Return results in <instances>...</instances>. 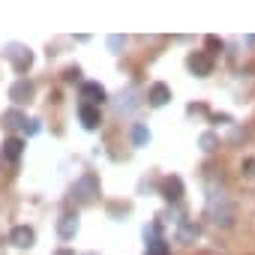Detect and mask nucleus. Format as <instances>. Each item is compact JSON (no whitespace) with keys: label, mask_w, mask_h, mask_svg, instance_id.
Returning <instances> with one entry per match:
<instances>
[{"label":"nucleus","mask_w":255,"mask_h":255,"mask_svg":"<svg viewBox=\"0 0 255 255\" xmlns=\"http://www.w3.org/2000/svg\"><path fill=\"white\" fill-rule=\"evenodd\" d=\"M33 93H36V87H33L27 78L15 81V84L9 87V99H12L15 105H24V102H30V99H33Z\"/></svg>","instance_id":"423d86ee"},{"label":"nucleus","mask_w":255,"mask_h":255,"mask_svg":"<svg viewBox=\"0 0 255 255\" xmlns=\"http://www.w3.org/2000/svg\"><path fill=\"white\" fill-rule=\"evenodd\" d=\"M78 117H81V126H84V129H96V126H99V108L96 105H81L78 108Z\"/></svg>","instance_id":"ddd939ff"},{"label":"nucleus","mask_w":255,"mask_h":255,"mask_svg":"<svg viewBox=\"0 0 255 255\" xmlns=\"http://www.w3.org/2000/svg\"><path fill=\"white\" fill-rule=\"evenodd\" d=\"M3 159H9V162H18L21 159V153H24V138H18V135H12V138H6L3 141Z\"/></svg>","instance_id":"9d476101"},{"label":"nucleus","mask_w":255,"mask_h":255,"mask_svg":"<svg viewBox=\"0 0 255 255\" xmlns=\"http://www.w3.org/2000/svg\"><path fill=\"white\" fill-rule=\"evenodd\" d=\"M177 240H180V243H195V240H198V225H195V219H180V225H177Z\"/></svg>","instance_id":"f8f14e48"},{"label":"nucleus","mask_w":255,"mask_h":255,"mask_svg":"<svg viewBox=\"0 0 255 255\" xmlns=\"http://www.w3.org/2000/svg\"><path fill=\"white\" fill-rule=\"evenodd\" d=\"M144 255H168V243H165L162 237H156V240L147 243V252H144Z\"/></svg>","instance_id":"dca6fc26"},{"label":"nucleus","mask_w":255,"mask_h":255,"mask_svg":"<svg viewBox=\"0 0 255 255\" xmlns=\"http://www.w3.org/2000/svg\"><path fill=\"white\" fill-rule=\"evenodd\" d=\"M24 132H27V135H36V132H39V120H27V123H24Z\"/></svg>","instance_id":"aec40b11"},{"label":"nucleus","mask_w":255,"mask_h":255,"mask_svg":"<svg viewBox=\"0 0 255 255\" xmlns=\"http://www.w3.org/2000/svg\"><path fill=\"white\" fill-rule=\"evenodd\" d=\"M216 144H219V138H216L213 132H204V135L198 138V147H201V150H207V153H210V150H216Z\"/></svg>","instance_id":"f3484780"},{"label":"nucleus","mask_w":255,"mask_h":255,"mask_svg":"<svg viewBox=\"0 0 255 255\" xmlns=\"http://www.w3.org/2000/svg\"><path fill=\"white\" fill-rule=\"evenodd\" d=\"M9 243H12V246H21V249H30V246L36 243V234H33V228H27V225H15V228L9 231Z\"/></svg>","instance_id":"6e6552de"},{"label":"nucleus","mask_w":255,"mask_h":255,"mask_svg":"<svg viewBox=\"0 0 255 255\" xmlns=\"http://www.w3.org/2000/svg\"><path fill=\"white\" fill-rule=\"evenodd\" d=\"M75 231H78V213H75V210H66V213L57 219V234H60L63 240H72Z\"/></svg>","instance_id":"0eeeda50"},{"label":"nucleus","mask_w":255,"mask_h":255,"mask_svg":"<svg viewBox=\"0 0 255 255\" xmlns=\"http://www.w3.org/2000/svg\"><path fill=\"white\" fill-rule=\"evenodd\" d=\"M204 42H207V48H210V51H222V42H219L216 36H207Z\"/></svg>","instance_id":"412c9836"},{"label":"nucleus","mask_w":255,"mask_h":255,"mask_svg":"<svg viewBox=\"0 0 255 255\" xmlns=\"http://www.w3.org/2000/svg\"><path fill=\"white\" fill-rule=\"evenodd\" d=\"M72 195H75V201H81V204H90V201L99 195V177H96L93 171L81 174V177L75 180V186H72Z\"/></svg>","instance_id":"f03ea898"},{"label":"nucleus","mask_w":255,"mask_h":255,"mask_svg":"<svg viewBox=\"0 0 255 255\" xmlns=\"http://www.w3.org/2000/svg\"><path fill=\"white\" fill-rule=\"evenodd\" d=\"M63 78H66L69 84H75V81H81V69H78V66H69V69L63 72Z\"/></svg>","instance_id":"a211bd4d"},{"label":"nucleus","mask_w":255,"mask_h":255,"mask_svg":"<svg viewBox=\"0 0 255 255\" xmlns=\"http://www.w3.org/2000/svg\"><path fill=\"white\" fill-rule=\"evenodd\" d=\"M120 45H123V36H108V48L111 51H117Z\"/></svg>","instance_id":"4be33fe9"},{"label":"nucleus","mask_w":255,"mask_h":255,"mask_svg":"<svg viewBox=\"0 0 255 255\" xmlns=\"http://www.w3.org/2000/svg\"><path fill=\"white\" fill-rule=\"evenodd\" d=\"M240 174H246V177H255V159H243V165H240Z\"/></svg>","instance_id":"6ab92c4d"},{"label":"nucleus","mask_w":255,"mask_h":255,"mask_svg":"<svg viewBox=\"0 0 255 255\" xmlns=\"http://www.w3.org/2000/svg\"><path fill=\"white\" fill-rule=\"evenodd\" d=\"M0 168H3V153H0Z\"/></svg>","instance_id":"b1692460"},{"label":"nucleus","mask_w":255,"mask_h":255,"mask_svg":"<svg viewBox=\"0 0 255 255\" xmlns=\"http://www.w3.org/2000/svg\"><path fill=\"white\" fill-rule=\"evenodd\" d=\"M81 99H84L87 105H102V102L108 99V93H105V87H102L99 81H84V84H81Z\"/></svg>","instance_id":"39448f33"},{"label":"nucleus","mask_w":255,"mask_h":255,"mask_svg":"<svg viewBox=\"0 0 255 255\" xmlns=\"http://www.w3.org/2000/svg\"><path fill=\"white\" fill-rule=\"evenodd\" d=\"M54 255H75V252H72V249H57Z\"/></svg>","instance_id":"5701e85b"},{"label":"nucleus","mask_w":255,"mask_h":255,"mask_svg":"<svg viewBox=\"0 0 255 255\" xmlns=\"http://www.w3.org/2000/svg\"><path fill=\"white\" fill-rule=\"evenodd\" d=\"M24 123H27V117H24L18 108H12V111H3V126H6V129H18V126L24 129Z\"/></svg>","instance_id":"4468645a"},{"label":"nucleus","mask_w":255,"mask_h":255,"mask_svg":"<svg viewBox=\"0 0 255 255\" xmlns=\"http://www.w3.org/2000/svg\"><path fill=\"white\" fill-rule=\"evenodd\" d=\"M162 198H165V201H171V204L183 198V180H180L177 174H171V177H165V180H162Z\"/></svg>","instance_id":"1a4fd4ad"},{"label":"nucleus","mask_w":255,"mask_h":255,"mask_svg":"<svg viewBox=\"0 0 255 255\" xmlns=\"http://www.w3.org/2000/svg\"><path fill=\"white\" fill-rule=\"evenodd\" d=\"M207 216H210L216 225H231V222H234V207L228 204L225 195H210V198H207Z\"/></svg>","instance_id":"f257e3e1"},{"label":"nucleus","mask_w":255,"mask_h":255,"mask_svg":"<svg viewBox=\"0 0 255 255\" xmlns=\"http://www.w3.org/2000/svg\"><path fill=\"white\" fill-rule=\"evenodd\" d=\"M147 141H150L147 126H144V123H135V126H132V144H135V147H144Z\"/></svg>","instance_id":"2eb2a0df"},{"label":"nucleus","mask_w":255,"mask_h":255,"mask_svg":"<svg viewBox=\"0 0 255 255\" xmlns=\"http://www.w3.org/2000/svg\"><path fill=\"white\" fill-rule=\"evenodd\" d=\"M186 66H189V72H192V75L204 78V75H210V72H213V57H210L207 51H192V54L186 57Z\"/></svg>","instance_id":"20e7f679"},{"label":"nucleus","mask_w":255,"mask_h":255,"mask_svg":"<svg viewBox=\"0 0 255 255\" xmlns=\"http://www.w3.org/2000/svg\"><path fill=\"white\" fill-rule=\"evenodd\" d=\"M168 99H171V90H168V84H162V81H159V84H153V87H150V93H147V102H150L153 108H162Z\"/></svg>","instance_id":"9b49d317"},{"label":"nucleus","mask_w":255,"mask_h":255,"mask_svg":"<svg viewBox=\"0 0 255 255\" xmlns=\"http://www.w3.org/2000/svg\"><path fill=\"white\" fill-rule=\"evenodd\" d=\"M6 60L15 66V72H27V69L33 66V51H30L27 45H18V42H12V45L6 48Z\"/></svg>","instance_id":"7ed1b4c3"}]
</instances>
